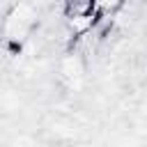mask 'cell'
<instances>
[{
    "instance_id": "cell-1",
    "label": "cell",
    "mask_w": 147,
    "mask_h": 147,
    "mask_svg": "<svg viewBox=\"0 0 147 147\" xmlns=\"http://www.w3.org/2000/svg\"><path fill=\"white\" fill-rule=\"evenodd\" d=\"M94 5H96V16H103V14L117 11L124 5V0H94Z\"/></svg>"
}]
</instances>
